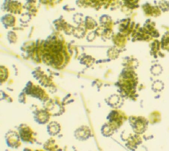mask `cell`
I'll use <instances>...</instances> for the list:
<instances>
[{
	"mask_svg": "<svg viewBox=\"0 0 169 151\" xmlns=\"http://www.w3.org/2000/svg\"><path fill=\"white\" fill-rule=\"evenodd\" d=\"M74 136L77 140L85 141L91 136V132L88 126H80L74 131Z\"/></svg>",
	"mask_w": 169,
	"mask_h": 151,
	"instance_id": "3",
	"label": "cell"
},
{
	"mask_svg": "<svg viewBox=\"0 0 169 151\" xmlns=\"http://www.w3.org/2000/svg\"><path fill=\"white\" fill-rule=\"evenodd\" d=\"M49 151H63V149L61 148V147H60L57 144L53 148Z\"/></svg>",
	"mask_w": 169,
	"mask_h": 151,
	"instance_id": "8",
	"label": "cell"
},
{
	"mask_svg": "<svg viewBox=\"0 0 169 151\" xmlns=\"http://www.w3.org/2000/svg\"><path fill=\"white\" fill-rule=\"evenodd\" d=\"M63 151H78L76 148L73 145H66L63 148Z\"/></svg>",
	"mask_w": 169,
	"mask_h": 151,
	"instance_id": "7",
	"label": "cell"
},
{
	"mask_svg": "<svg viewBox=\"0 0 169 151\" xmlns=\"http://www.w3.org/2000/svg\"><path fill=\"white\" fill-rule=\"evenodd\" d=\"M121 27H125V25L124 24H121Z\"/></svg>",
	"mask_w": 169,
	"mask_h": 151,
	"instance_id": "11",
	"label": "cell"
},
{
	"mask_svg": "<svg viewBox=\"0 0 169 151\" xmlns=\"http://www.w3.org/2000/svg\"><path fill=\"white\" fill-rule=\"evenodd\" d=\"M101 1H103H103H104V0H101Z\"/></svg>",
	"mask_w": 169,
	"mask_h": 151,
	"instance_id": "12",
	"label": "cell"
},
{
	"mask_svg": "<svg viewBox=\"0 0 169 151\" xmlns=\"http://www.w3.org/2000/svg\"><path fill=\"white\" fill-rule=\"evenodd\" d=\"M35 151H46L44 149H36Z\"/></svg>",
	"mask_w": 169,
	"mask_h": 151,
	"instance_id": "10",
	"label": "cell"
},
{
	"mask_svg": "<svg viewBox=\"0 0 169 151\" xmlns=\"http://www.w3.org/2000/svg\"><path fill=\"white\" fill-rule=\"evenodd\" d=\"M5 143L8 147L12 149H18L22 145L18 132L14 130H9L5 135Z\"/></svg>",
	"mask_w": 169,
	"mask_h": 151,
	"instance_id": "2",
	"label": "cell"
},
{
	"mask_svg": "<svg viewBox=\"0 0 169 151\" xmlns=\"http://www.w3.org/2000/svg\"><path fill=\"white\" fill-rule=\"evenodd\" d=\"M61 124L56 121H53L48 123L47 126V131L51 137H55L61 133Z\"/></svg>",
	"mask_w": 169,
	"mask_h": 151,
	"instance_id": "4",
	"label": "cell"
},
{
	"mask_svg": "<svg viewBox=\"0 0 169 151\" xmlns=\"http://www.w3.org/2000/svg\"><path fill=\"white\" fill-rule=\"evenodd\" d=\"M50 119V116L47 113L40 112L35 114L34 116L35 121L38 124L45 125L47 123Z\"/></svg>",
	"mask_w": 169,
	"mask_h": 151,
	"instance_id": "5",
	"label": "cell"
},
{
	"mask_svg": "<svg viewBox=\"0 0 169 151\" xmlns=\"http://www.w3.org/2000/svg\"><path fill=\"white\" fill-rule=\"evenodd\" d=\"M23 151H35L30 148H25L23 150Z\"/></svg>",
	"mask_w": 169,
	"mask_h": 151,
	"instance_id": "9",
	"label": "cell"
},
{
	"mask_svg": "<svg viewBox=\"0 0 169 151\" xmlns=\"http://www.w3.org/2000/svg\"><path fill=\"white\" fill-rule=\"evenodd\" d=\"M21 141L24 143L34 144L37 141V134L31 127L26 124H21L18 128Z\"/></svg>",
	"mask_w": 169,
	"mask_h": 151,
	"instance_id": "1",
	"label": "cell"
},
{
	"mask_svg": "<svg viewBox=\"0 0 169 151\" xmlns=\"http://www.w3.org/2000/svg\"><path fill=\"white\" fill-rule=\"evenodd\" d=\"M57 144L55 139L53 138H50L48 139L45 142L43 146V149L46 151H50Z\"/></svg>",
	"mask_w": 169,
	"mask_h": 151,
	"instance_id": "6",
	"label": "cell"
}]
</instances>
